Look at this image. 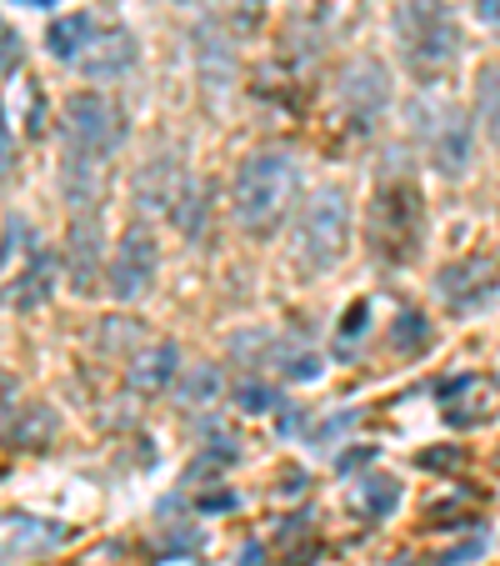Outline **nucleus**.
<instances>
[{
    "instance_id": "1",
    "label": "nucleus",
    "mask_w": 500,
    "mask_h": 566,
    "mask_svg": "<svg viewBox=\"0 0 500 566\" xmlns=\"http://www.w3.org/2000/svg\"><path fill=\"white\" fill-rule=\"evenodd\" d=\"M300 196V166L280 150H256V156L241 160L235 171V191H231V206H235V221H241L245 235H276L286 226L290 206Z\"/></svg>"
},
{
    "instance_id": "2",
    "label": "nucleus",
    "mask_w": 500,
    "mask_h": 566,
    "mask_svg": "<svg viewBox=\"0 0 500 566\" xmlns=\"http://www.w3.org/2000/svg\"><path fill=\"white\" fill-rule=\"evenodd\" d=\"M395 35H401L405 61L421 75H440L446 65H456V55H460V25L440 0H401Z\"/></svg>"
},
{
    "instance_id": "3",
    "label": "nucleus",
    "mask_w": 500,
    "mask_h": 566,
    "mask_svg": "<svg viewBox=\"0 0 500 566\" xmlns=\"http://www.w3.org/2000/svg\"><path fill=\"white\" fill-rule=\"evenodd\" d=\"M351 247V201L341 186H320L296 226V256L310 271H330Z\"/></svg>"
},
{
    "instance_id": "4",
    "label": "nucleus",
    "mask_w": 500,
    "mask_h": 566,
    "mask_svg": "<svg viewBox=\"0 0 500 566\" xmlns=\"http://www.w3.org/2000/svg\"><path fill=\"white\" fill-rule=\"evenodd\" d=\"M421 196H415L411 181H391L375 191V211H371V241H375V256L385 261H405L421 241Z\"/></svg>"
},
{
    "instance_id": "5",
    "label": "nucleus",
    "mask_w": 500,
    "mask_h": 566,
    "mask_svg": "<svg viewBox=\"0 0 500 566\" xmlns=\"http://www.w3.org/2000/svg\"><path fill=\"white\" fill-rule=\"evenodd\" d=\"M65 136H71V146L81 150V156H110V150L126 146L130 126L126 116H120L116 101L96 96V91H81V96L65 101Z\"/></svg>"
},
{
    "instance_id": "6",
    "label": "nucleus",
    "mask_w": 500,
    "mask_h": 566,
    "mask_svg": "<svg viewBox=\"0 0 500 566\" xmlns=\"http://www.w3.org/2000/svg\"><path fill=\"white\" fill-rule=\"evenodd\" d=\"M160 276V247L150 231H126L116 247V261H110V296L116 301H140Z\"/></svg>"
},
{
    "instance_id": "7",
    "label": "nucleus",
    "mask_w": 500,
    "mask_h": 566,
    "mask_svg": "<svg viewBox=\"0 0 500 566\" xmlns=\"http://www.w3.org/2000/svg\"><path fill=\"white\" fill-rule=\"evenodd\" d=\"M440 401H446V421L460 431L486 427L500 417V381L490 376H460V381L440 386Z\"/></svg>"
},
{
    "instance_id": "8",
    "label": "nucleus",
    "mask_w": 500,
    "mask_h": 566,
    "mask_svg": "<svg viewBox=\"0 0 500 566\" xmlns=\"http://www.w3.org/2000/svg\"><path fill=\"white\" fill-rule=\"evenodd\" d=\"M436 291L446 296V306H460V311L480 306V301L496 296V261L470 256V261H460V266H446L436 276Z\"/></svg>"
},
{
    "instance_id": "9",
    "label": "nucleus",
    "mask_w": 500,
    "mask_h": 566,
    "mask_svg": "<svg viewBox=\"0 0 500 566\" xmlns=\"http://www.w3.org/2000/svg\"><path fill=\"white\" fill-rule=\"evenodd\" d=\"M65 261H71V281L81 296H91L100 281V216H75L71 221V247H65Z\"/></svg>"
},
{
    "instance_id": "10",
    "label": "nucleus",
    "mask_w": 500,
    "mask_h": 566,
    "mask_svg": "<svg viewBox=\"0 0 500 566\" xmlns=\"http://www.w3.org/2000/svg\"><path fill=\"white\" fill-rule=\"evenodd\" d=\"M75 65L91 75V81H110V75H126L136 65V41L126 31H106V35H91L86 51L75 55Z\"/></svg>"
},
{
    "instance_id": "11",
    "label": "nucleus",
    "mask_w": 500,
    "mask_h": 566,
    "mask_svg": "<svg viewBox=\"0 0 500 566\" xmlns=\"http://www.w3.org/2000/svg\"><path fill=\"white\" fill-rule=\"evenodd\" d=\"M175 371H181V346L156 342V346H146V352L130 361V386L146 391V396H156V391H166V386L175 381Z\"/></svg>"
},
{
    "instance_id": "12",
    "label": "nucleus",
    "mask_w": 500,
    "mask_h": 566,
    "mask_svg": "<svg viewBox=\"0 0 500 566\" xmlns=\"http://www.w3.org/2000/svg\"><path fill=\"white\" fill-rule=\"evenodd\" d=\"M430 156L446 176H460L470 160V126L456 116V111H440V126L430 130Z\"/></svg>"
},
{
    "instance_id": "13",
    "label": "nucleus",
    "mask_w": 500,
    "mask_h": 566,
    "mask_svg": "<svg viewBox=\"0 0 500 566\" xmlns=\"http://www.w3.org/2000/svg\"><path fill=\"white\" fill-rule=\"evenodd\" d=\"M61 186H65V201H71V211L75 216H91V211H96V201H100V160L75 150V156L65 160Z\"/></svg>"
},
{
    "instance_id": "14",
    "label": "nucleus",
    "mask_w": 500,
    "mask_h": 566,
    "mask_svg": "<svg viewBox=\"0 0 500 566\" xmlns=\"http://www.w3.org/2000/svg\"><path fill=\"white\" fill-rule=\"evenodd\" d=\"M341 96L351 101L361 116H375V111L391 101V81H385V71L375 61H355L351 65V75H345V86H341Z\"/></svg>"
},
{
    "instance_id": "15",
    "label": "nucleus",
    "mask_w": 500,
    "mask_h": 566,
    "mask_svg": "<svg viewBox=\"0 0 500 566\" xmlns=\"http://www.w3.org/2000/svg\"><path fill=\"white\" fill-rule=\"evenodd\" d=\"M96 35V21L91 15H61V21L51 25V35H45V45H51V55L55 61H75V55L86 51V41Z\"/></svg>"
},
{
    "instance_id": "16",
    "label": "nucleus",
    "mask_w": 500,
    "mask_h": 566,
    "mask_svg": "<svg viewBox=\"0 0 500 566\" xmlns=\"http://www.w3.org/2000/svg\"><path fill=\"white\" fill-rule=\"evenodd\" d=\"M476 126L500 150V65H486L476 81Z\"/></svg>"
},
{
    "instance_id": "17",
    "label": "nucleus",
    "mask_w": 500,
    "mask_h": 566,
    "mask_svg": "<svg viewBox=\"0 0 500 566\" xmlns=\"http://www.w3.org/2000/svg\"><path fill=\"white\" fill-rule=\"evenodd\" d=\"M181 181H185V171L175 176L171 171V160H156L146 176H140V186H136V201L140 206H171L175 201V191H181Z\"/></svg>"
},
{
    "instance_id": "18",
    "label": "nucleus",
    "mask_w": 500,
    "mask_h": 566,
    "mask_svg": "<svg viewBox=\"0 0 500 566\" xmlns=\"http://www.w3.org/2000/svg\"><path fill=\"white\" fill-rule=\"evenodd\" d=\"M355 506H361L365 516H391L395 506H401V481L395 476H365L361 481V492H355Z\"/></svg>"
},
{
    "instance_id": "19",
    "label": "nucleus",
    "mask_w": 500,
    "mask_h": 566,
    "mask_svg": "<svg viewBox=\"0 0 500 566\" xmlns=\"http://www.w3.org/2000/svg\"><path fill=\"white\" fill-rule=\"evenodd\" d=\"M205 211H211V201H205L201 186L181 181V191H175V201H171V221L181 226L185 235H201L205 231Z\"/></svg>"
},
{
    "instance_id": "20",
    "label": "nucleus",
    "mask_w": 500,
    "mask_h": 566,
    "mask_svg": "<svg viewBox=\"0 0 500 566\" xmlns=\"http://www.w3.org/2000/svg\"><path fill=\"white\" fill-rule=\"evenodd\" d=\"M181 407H205V401H215L221 396V366H205L195 361L191 371H181Z\"/></svg>"
},
{
    "instance_id": "21",
    "label": "nucleus",
    "mask_w": 500,
    "mask_h": 566,
    "mask_svg": "<svg viewBox=\"0 0 500 566\" xmlns=\"http://www.w3.org/2000/svg\"><path fill=\"white\" fill-rule=\"evenodd\" d=\"M55 261L51 256H35V266L31 271H25V286H15L11 291V301H15V306H35V301H45V296H51V286H55Z\"/></svg>"
},
{
    "instance_id": "22",
    "label": "nucleus",
    "mask_w": 500,
    "mask_h": 566,
    "mask_svg": "<svg viewBox=\"0 0 500 566\" xmlns=\"http://www.w3.org/2000/svg\"><path fill=\"white\" fill-rule=\"evenodd\" d=\"M426 342H430L426 316H415V311H401V316H395V326H391V346H395V352H421Z\"/></svg>"
},
{
    "instance_id": "23",
    "label": "nucleus",
    "mask_w": 500,
    "mask_h": 566,
    "mask_svg": "<svg viewBox=\"0 0 500 566\" xmlns=\"http://www.w3.org/2000/svg\"><path fill=\"white\" fill-rule=\"evenodd\" d=\"M235 407L251 411V417H266V411L280 407V391L276 386H266V381H241L235 386Z\"/></svg>"
},
{
    "instance_id": "24",
    "label": "nucleus",
    "mask_w": 500,
    "mask_h": 566,
    "mask_svg": "<svg viewBox=\"0 0 500 566\" xmlns=\"http://www.w3.org/2000/svg\"><path fill=\"white\" fill-rule=\"evenodd\" d=\"M21 65V41H15L11 25H0V75H11Z\"/></svg>"
},
{
    "instance_id": "25",
    "label": "nucleus",
    "mask_w": 500,
    "mask_h": 566,
    "mask_svg": "<svg viewBox=\"0 0 500 566\" xmlns=\"http://www.w3.org/2000/svg\"><path fill=\"white\" fill-rule=\"evenodd\" d=\"M421 467H430V471L460 467V447H436V451H426V457H421Z\"/></svg>"
},
{
    "instance_id": "26",
    "label": "nucleus",
    "mask_w": 500,
    "mask_h": 566,
    "mask_svg": "<svg viewBox=\"0 0 500 566\" xmlns=\"http://www.w3.org/2000/svg\"><path fill=\"white\" fill-rule=\"evenodd\" d=\"M365 316H371V306H365V301H355V306L345 311V326H341V336H345V342H355V336L365 332Z\"/></svg>"
},
{
    "instance_id": "27",
    "label": "nucleus",
    "mask_w": 500,
    "mask_h": 566,
    "mask_svg": "<svg viewBox=\"0 0 500 566\" xmlns=\"http://www.w3.org/2000/svg\"><path fill=\"white\" fill-rule=\"evenodd\" d=\"M11 160H15V140H11L6 116H0V176H11Z\"/></svg>"
},
{
    "instance_id": "28",
    "label": "nucleus",
    "mask_w": 500,
    "mask_h": 566,
    "mask_svg": "<svg viewBox=\"0 0 500 566\" xmlns=\"http://www.w3.org/2000/svg\"><path fill=\"white\" fill-rule=\"evenodd\" d=\"M480 552H486V542H480V536H476V542H466V546H456V552H446L436 566H460V562H466V556H480Z\"/></svg>"
},
{
    "instance_id": "29",
    "label": "nucleus",
    "mask_w": 500,
    "mask_h": 566,
    "mask_svg": "<svg viewBox=\"0 0 500 566\" xmlns=\"http://www.w3.org/2000/svg\"><path fill=\"white\" fill-rule=\"evenodd\" d=\"M375 457V447H355V451H345L341 457V471H355V467H365V461Z\"/></svg>"
},
{
    "instance_id": "30",
    "label": "nucleus",
    "mask_w": 500,
    "mask_h": 566,
    "mask_svg": "<svg viewBox=\"0 0 500 566\" xmlns=\"http://www.w3.org/2000/svg\"><path fill=\"white\" fill-rule=\"evenodd\" d=\"M480 21H486L490 31H500V0H480Z\"/></svg>"
},
{
    "instance_id": "31",
    "label": "nucleus",
    "mask_w": 500,
    "mask_h": 566,
    "mask_svg": "<svg viewBox=\"0 0 500 566\" xmlns=\"http://www.w3.org/2000/svg\"><path fill=\"white\" fill-rule=\"evenodd\" d=\"M241 566H266V552H260V546L251 542V546H245V552H241Z\"/></svg>"
},
{
    "instance_id": "32",
    "label": "nucleus",
    "mask_w": 500,
    "mask_h": 566,
    "mask_svg": "<svg viewBox=\"0 0 500 566\" xmlns=\"http://www.w3.org/2000/svg\"><path fill=\"white\" fill-rule=\"evenodd\" d=\"M201 506H205V512H225V506H235V496H231V492H221V496H205Z\"/></svg>"
},
{
    "instance_id": "33",
    "label": "nucleus",
    "mask_w": 500,
    "mask_h": 566,
    "mask_svg": "<svg viewBox=\"0 0 500 566\" xmlns=\"http://www.w3.org/2000/svg\"><path fill=\"white\" fill-rule=\"evenodd\" d=\"M25 6H55V0H25Z\"/></svg>"
},
{
    "instance_id": "34",
    "label": "nucleus",
    "mask_w": 500,
    "mask_h": 566,
    "mask_svg": "<svg viewBox=\"0 0 500 566\" xmlns=\"http://www.w3.org/2000/svg\"><path fill=\"white\" fill-rule=\"evenodd\" d=\"M401 566H411V562H401Z\"/></svg>"
}]
</instances>
